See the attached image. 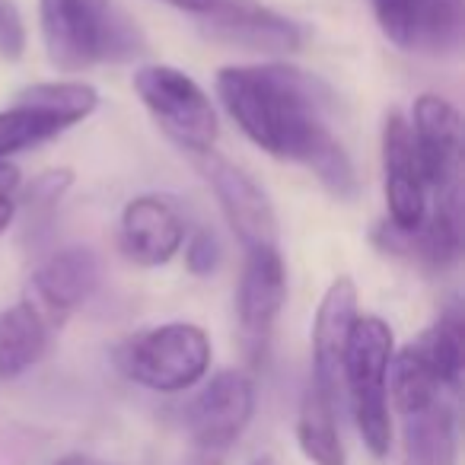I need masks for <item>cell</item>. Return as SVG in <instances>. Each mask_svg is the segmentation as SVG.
Listing matches in <instances>:
<instances>
[{"mask_svg": "<svg viewBox=\"0 0 465 465\" xmlns=\"http://www.w3.org/2000/svg\"><path fill=\"white\" fill-rule=\"evenodd\" d=\"M217 96L255 147L303 163L331 198L361 194L354 163L329 128L331 93L319 77L287 64H236L217 71Z\"/></svg>", "mask_w": 465, "mask_h": 465, "instance_id": "6da1fadb", "label": "cell"}, {"mask_svg": "<svg viewBox=\"0 0 465 465\" xmlns=\"http://www.w3.org/2000/svg\"><path fill=\"white\" fill-rule=\"evenodd\" d=\"M39 26L48 61L64 74L147 52L143 33L115 0H39Z\"/></svg>", "mask_w": 465, "mask_h": 465, "instance_id": "7a4b0ae2", "label": "cell"}, {"mask_svg": "<svg viewBox=\"0 0 465 465\" xmlns=\"http://www.w3.org/2000/svg\"><path fill=\"white\" fill-rule=\"evenodd\" d=\"M395 354V335L380 316H357L344 348L341 382L348 386L357 433L373 456H386L392 446L389 418V363Z\"/></svg>", "mask_w": 465, "mask_h": 465, "instance_id": "3957f363", "label": "cell"}, {"mask_svg": "<svg viewBox=\"0 0 465 465\" xmlns=\"http://www.w3.org/2000/svg\"><path fill=\"white\" fill-rule=\"evenodd\" d=\"M115 363L131 382L153 392H185L211 370V338L192 322H166L124 338Z\"/></svg>", "mask_w": 465, "mask_h": 465, "instance_id": "277c9868", "label": "cell"}, {"mask_svg": "<svg viewBox=\"0 0 465 465\" xmlns=\"http://www.w3.org/2000/svg\"><path fill=\"white\" fill-rule=\"evenodd\" d=\"M131 86L169 141L192 156L211 153L220 134L217 112L207 93L185 71L169 64H143L134 71Z\"/></svg>", "mask_w": 465, "mask_h": 465, "instance_id": "5b68a950", "label": "cell"}, {"mask_svg": "<svg viewBox=\"0 0 465 465\" xmlns=\"http://www.w3.org/2000/svg\"><path fill=\"white\" fill-rule=\"evenodd\" d=\"M99 109L96 86L84 80L33 84L16 96V105L0 112V163L64 134Z\"/></svg>", "mask_w": 465, "mask_h": 465, "instance_id": "8992f818", "label": "cell"}, {"mask_svg": "<svg viewBox=\"0 0 465 465\" xmlns=\"http://www.w3.org/2000/svg\"><path fill=\"white\" fill-rule=\"evenodd\" d=\"M408 124H411L424 185L437 192V201L462 204V118H459V109L437 93H424L414 103Z\"/></svg>", "mask_w": 465, "mask_h": 465, "instance_id": "52a82bcc", "label": "cell"}, {"mask_svg": "<svg viewBox=\"0 0 465 465\" xmlns=\"http://www.w3.org/2000/svg\"><path fill=\"white\" fill-rule=\"evenodd\" d=\"M194 160H198L201 175L211 185L213 198H217L220 211L236 232V240L242 242V249L278 246V217H274L272 201L262 192L259 182L246 169L220 156L217 150L194 156Z\"/></svg>", "mask_w": 465, "mask_h": 465, "instance_id": "ba28073f", "label": "cell"}, {"mask_svg": "<svg viewBox=\"0 0 465 465\" xmlns=\"http://www.w3.org/2000/svg\"><path fill=\"white\" fill-rule=\"evenodd\" d=\"M287 300V268L278 246L246 249L240 287H236V322L249 361L265 357L268 338Z\"/></svg>", "mask_w": 465, "mask_h": 465, "instance_id": "9c48e42d", "label": "cell"}, {"mask_svg": "<svg viewBox=\"0 0 465 465\" xmlns=\"http://www.w3.org/2000/svg\"><path fill=\"white\" fill-rule=\"evenodd\" d=\"M255 414V386L242 370H220L188 408V430L204 452H220L246 433Z\"/></svg>", "mask_w": 465, "mask_h": 465, "instance_id": "30bf717a", "label": "cell"}, {"mask_svg": "<svg viewBox=\"0 0 465 465\" xmlns=\"http://www.w3.org/2000/svg\"><path fill=\"white\" fill-rule=\"evenodd\" d=\"M103 281V262L90 246H64L52 252L29 281V303L52 329L64 325L74 310L93 297Z\"/></svg>", "mask_w": 465, "mask_h": 465, "instance_id": "8fae6325", "label": "cell"}, {"mask_svg": "<svg viewBox=\"0 0 465 465\" xmlns=\"http://www.w3.org/2000/svg\"><path fill=\"white\" fill-rule=\"evenodd\" d=\"M201 26L213 42L262 54H291L303 45V29L262 0H211Z\"/></svg>", "mask_w": 465, "mask_h": 465, "instance_id": "7c38bea8", "label": "cell"}, {"mask_svg": "<svg viewBox=\"0 0 465 465\" xmlns=\"http://www.w3.org/2000/svg\"><path fill=\"white\" fill-rule=\"evenodd\" d=\"M382 175H386L389 226L414 232L427 217V185L414 150L411 124L401 112H389L382 124Z\"/></svg>", "mask_w": 465, "mask_h": 465, "instance_id": "4fadbf2b", "label": "cell"}, {"mask_svg": "<svg viewBox=\"0 0 465 465\" xmlns=\"http://www.w3.org/2000/svg\"><path fill=\"white\" fill-rule=\"evenodd\" d=\"M118 242L134 265H166L185 242V220L169 198L141 194V198L124 204L122 223H118Z\"/></svg>", "mask_w": 465, "mask_h": 465, "instance_id": "5bb4252c", "label": "cell"}, {"mask_svg": "<svg viewBox=\"0 0 465 465\" xmlns=\"http://www.w3.org/2000/svg\"><path fill=\"white\" fill-rule=\"evenodd\" d=\"M357 312V284L351 278H335L322 293V303L312 319V376L310 382L338 399L341 392V363L348 335Z\"/></svg>", "mask_w": 465, "mask_h": 465, "instance_id": "9a60e30c", "label": "cell"}, {"mask_svg": "<svg viewBox=\"0 0 465 465\" xmlns=\"http://www.w3.org/2000/svg\"><path fill=\"white\" fill-rule=\"evenodd\" d=\"M373 240L386 252L408 255L411 262L430 268V272H446V268L456 265L459 252H462V204L437 201V207L427 211L424 223L414 232H399L395 226L382 223L373 232Z\"/></svg>", "mask_w": 465, "mask_h": 465, "instance_id": "2e32d148", "label": "cell"}, {"mask_svg": "<svg viewBox=\"0 0 465 465\" xmlns=\"http://www.w3.org/2000/svg\"><path fill=\"white\" fill-rule=\"evenodd\" d=\"M52 338V325L29 300L0 312V380H16L42 361Z\"/></svg>", "mask_w": 465, "mask_h": 465, "instance_id": "e0dca14e", "label": "cell"}, {"mask_svg": "<svg viewBox=\"0 0 465 465\" xmlns=\"http://www.w3.org/2000/svg\"><path fill=\"white\" fill-rule=\"evenodd\" d=\"M456 414L446 401L405 418V465H456Z\"/></svg>", "mask_w": 465, "mask_h": 465, "instance_id": "ac0fdd59", "label": "cell"}, {"mask_svg": "<svg viewBox=\"0 0 465 465\" xmlns=\"http://www.w3.org/2000/svg\"><path fill=\"white\" fill-rule=\"evenodd\" d=\"M335 401L329 392L319 386H306L303 401H300V418H297V440L303 456L312 465H348L344 456L341 433H338L335 420Z\"/></svg>", "mask_w": 465, "mask_h": 465, "instance_id": "d6986e66", "label": "cell"}, {"mask_svg": "<svg viewBox=\"0 0 465 465\" xmlns=\"http://www.w3.org/2000/svg\"><path fill=\"white\" fill-rule=\"evenodd\" d=\"M440 392H443V386L437 382L418 344L411 341L401 351H395L392 363H389V399L399 408L401 418L430 408L433 401H440Z\"/></svg>", "mask_w": 465, "mask_h": 465, "instance_id": "ffe728a7", "label": "cell"}, {"mask_svg": "<svg viewBox=\"0 0 465 465\" xmlns=\"http://www.w3.org/2000/svg\"><path fill=\"white\" fill-rule=\"evenodd\" d=\"M414 344L424 354V361L430 363L440 386L456 392L462 386V370H465V329H462L459 306H450V310L440 312L437 322Z\"/></svg>", "mask_w": 465, "mask_h": 465, "instance_id": "44dd1931", "label": "cell"}, {"mask_svg": "<svg viewBox=\"0 0 465 465\" xmlns=\"http://www.w3.org/2000/svg\"><path fill=\"white\" fill-rule=\"evenodd\" d=\"M465 10L462 0H414V42L411 52L446 54L462 45Z\"/></svg>", "mask_w": 465, "mask_h": 465, "instance_id": "7402d4cb", "label": "cell"}, {"mask_svg": "<svg viewBox=\"0 0 465 465\" xmlns=\"http://www.w3.org/2000/svg\"><path fill=\"white\" fill-rule=\"evenodd\" d=\"M373 16L380 23L382 35L392 45L411 52L414 42V0H370Z\"/></svg>", "mask_w": 465, "mask_h": 465, "instance_id": "603a6c76", "label": "cell"}, {"mask_svg": "<svg viewBox=\"0 0 465 465\" xmlns=\"http://www.w3.org/2000/svg\"><path fill=\"white\" fill-rule=\"evenodd\" d=\"M223 259V246H220L213 230H194L185 242V268L194 278H207L220 268Z\"/></svg>", "mask_w": 465, "mask_h": 465, "instance_id": "cb8c5ba5", "label": "cell"}, {"mask_svg": "<svg viewBox=\"0 0 465 465\" xmlns=\"http://www.w3.org/2000/svg\"><path fill=\"white\" fill-rule=\"evenodd\" d=\"M26 54V26L14 0H0V58L20 61Z\"/></svg>", "mask_w": 465, "mask_h": 465, "instance_id": "d4e9b609", "label": "cell"}, {"mask_svg": "<svg viewBox=\"0 0 465 465\" xmlns=\"http://www.w3.org/2000/svg\"><path fill=\"white\" fill-rule=\"evenodd\" d=\"M16 192H20V169L10 160H4L0 163V236L10 230L16 217V207H20Z\"/></svg>", "mask_w": 465, "mask_h": 465, "instance_id": "484cf974", "label": "cell"}, {"mask_svg": "<svg viewBox=\"0 0 465 465\" xmlns=\"http://www.w3.org/2000/svg\"><path fill=\"white\" fill-rule=\"evenodd\" d=\"M163 4H169V7H179L185 10V14H207V7H211V0H163Z\"/></svg>", "mask_w": 465, "mask_h": 465, "instance_id": "4316f807", "label": "cell"}, {"mask_svg": "<svg viewBox=\"0 0 465 465\" xmlns=\"http://www.w3.org/2000/svg\"><path fill=\"white\" fill-rule=\"evenodd\" d=\"M86 462H90V459H86V456H77V452H74V456L58 459V462H54V465H86Z\"/></svg>", "mask_w": 465, "mask_h": 465, "instance_id": "83f0119b", "label": "cell"}, {"mask_svg": "<svg viewBox=\"0 0 465 465\" xmlns=\"http://www.w3.org/2000/svg\"><path fill=\"white\" fill-rule=\"evenodd\" d=\"M249 465H278V462H274L272 456H259V459H252Z\"/></svg>", "mask_w": 465, "mask_h": 465, "instance_id": "f1b7e54d", "label": "cell"}, {"mask_svg": "<svg viewBox=\"0 0 465 465\" xmlns=\"http://www.w3.org/2000/svg\"><path fill=\"white\" fill-rule=\"evenodd\" d=\"M194 465H220V459L211 456V459H201V462H194Z\"/></svg>", "mask_w": 465, "mask_h": 465, "instance_id": "f546056e", "label": "cell"}, {"mask_svg": "<svg viewBox=\"0 0 465 465\" xmlns=\"http://www.w3.org/2000/svg\"><path fill=\"white\" fill-rule=\"evenodd\" d=\"M86 465H93V462H86Z\"/></svg>", "mask_w": 465, "mask_h": 465, "instance_id": "4dcf8cb0", "label": "cell"}]
</instances>
